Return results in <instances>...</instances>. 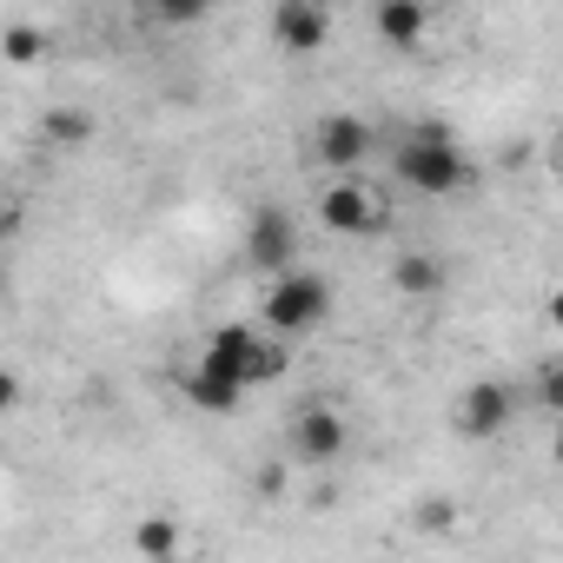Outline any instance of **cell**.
Returning a JSON list of instances; mask_svg holds the SVG:
<instances>
[{"label":"cell","mask_w":563,"mask_h":563,"mask_svg":"<svg viewBox=\"0 0 563 563\" xmlns=\"http://www.w3.org/2000/svg\"><path fill=\"white\" fill-rule=\"evenodd\" d=\"M199 372H212V378H219V385H232V391H252V385L286 378V345L265 339V332H258V325H245V319H232V325H219V332L206 339Z\"/></svg>","instance_id":"cell-1"},{"label":"cell","mask_w":563,"mask_h":563,"mask_svg":"<svg viewBox=\"0 0 563 563\" xmlns=\"http://www.w3.org/2000/svg\"><path fill=\"white\" fill-rule=\"evenodd\" d=\"M258 319H265V339H278V345L312 339V332L332 319V286H325L319 272L292 265V272H278L272 286H265V306H258Z\"/></svg>","instance_id":"cell-2"},{"label":"cell","mask_w":563,"mask_h":563,"mask_svg":"<svg viewBox=\"0 0 563 563\" xmlns=\"http://www.w3.org/2000/svg\"><path fill=\"white\" fill-rule=\"evenodd\" d=\"M398 179H405L411 192H424V199H451V192L471 179V159H464L457 133H444V126H418V133L398 140Z\"/></svg>","instance_id":"cell-3"},{"label":"cell","mask_w":563,"mask_h":563,"mask_svg":"<svg viewBox=\"0 0 563 563\" xmlns=\"http://www.w3.org/2000/svg\"><path fill=\"white\" fill-rule=\"evenodd\" d=\"M319 225L339 239H378L391 225V212H385V192H372L365 179H332L319 192Z\"/></svg>","instance_id":"cell-4"},{"label":"cell","mask_w":563,"mask_h":563,"mask_svg":"<svg viewBox=\"0 0 563 563\" xmlns=\"http://www.w3.org/2000/svg\"><path fill=\"white\" fill-rule=\"evenodd\" d=\"M245 272H258V278H278V272H292L299 265V219L286 212V206H258L252 219H245Z\"/></svg>","instance_id":"cell-5"},{"label":"cell","mask_w":563,"mask_h":563,"mask_svg":"<svg viewBox=\"0 0 563 563\" xmlns=\"http://www.w3.org/2000/svg\"><path fill=\"white\" fill-rule=\"evenodd\" d=\"M517 385L510 378H477L464 398H457V411H451V424H457V438H471V444H490V438H504L510 424H517Z\"/></svg>","instance_id":"cell-6"},{"label":"cell","mask_w":563,"mask_h":563,"mask_svg":"<svg viewBox=\"0 0 563 563\" xmlns=\"http://www.w3.org/2000/svg\"><path fill=\"white\" fill-rule=\"evenodd\" d=\"M312 153L332 179H358V166L372 159V126L358 113H325L319 133H312Z\"/></svg>","instance_id":"cell-7"},{"label":"cell","mask_w":563,"mask_h":563,"mask_svg":"<svg viewBox=\"0 0 563 563\" xmlns=\"http://www.w3.org/2000/svg\"><path fill=\"white\" fill-rule=\"evenodd\" d=\"M286 444H292V457H299V464H339V457H345V444H352V424H345V411H339V405H306V411L292 418Z\"/></svg>","instance_id":"cell-8"},{"label":"cell","mask_w":563,"mask_h":563,"mask_svg":"<svg viewBox=\"0 0 563 563\" xmlns=\"http://www.w3.org/2000/svg\"><path fill=\"white\" fill-rule=\"evenodd\" d=\"M272 41H278V54H319L332 41V14L319 0H278L272 8Z\"/></svg>","instance_id":"cell-9"},{"label":"cell","mask_w":563,"mask_h":563,"mask_svg":"<svg viewBox=\"0 0 563 563\" xmlns=\"http://www.w3.org/2000/svg\"><path fill=\"white\" fill-rule=\"evenodd\" d=\"M372 27H378L385 47L411 54V47L424 41V27H431V8H424V0H378V8H372Z\"/></svg>","instance_id":"cell-10"},{"label":"cell","mask_w":563,"mask_h":563,"mask_svg":"<svg viewBox=\"0 0 563 563\" xmlns=\"http://www.w3.org/2000/svg\"><path fill=\"white\" fill-rule=\"evenodd\" d=\"M179 398H186L192 411H212V418H232V411L245 405V391L219 385V378H212V372H199V365H186V372H179Z\"/></svg>","instance_id":"cell-11"},{"label":"cell","mask_w":563,"mask_h":563,"mask_svg":"<svg viewBox=\"0 0 563 563\" xmlns=\"http://www.w3.org/2000/svg\"><path fill=\"white\" fill-rule=\"evenodd\" d=\"M391 286H398L405 299H431V292L444 286V265H438L431 252H405V258L391 265Z\"/></svg>","instance_id":"cell-12"},{"label":"cell","mask_w":563,"mask_h":563,"mask_svg":"<svg viewBox=\"0 0 563 563\" xmlns=\"http://www.w3.org/2000/svg\"><path fill=\"white\" fill-rule=\"evenodd\" d=\"M133 550H140L146 563H173V556H179V523L159 517V510L140 517V523H133Z\"/></svg>","instance_id":"cell-13"},{"label":"cell","mask_w":563,"mask_h":563,"mask_svg":"<svg viewBox=\"0 0 563 563\" xmlns=\"http://www.w3.org/2000/svg\"><path fill=\"white\" fill-rule=\"evenodd\" d=\"M0 54H8L14 67H34V60H47V34L27 27V21H14L8 34H0Z\"/></svg>","instance_id":"cell-14"},{"label":"cell","mask_w":563,"mask_h":563,"mask_svg":"<svg viewBox=\"0 0 563 563\" xmlns=\"http://www.w3.org/2000/svg\"><path fill=\"white\" fill-rule=\"evenodd\" d=\"M411 523H418L424 537H451V530H457V497H424V504L411 510Z\"/></svg>","instance_id":"cell-15"},{"label":"cell","mask_w":563,"mask_h":563,"mask_svg":"<svg viewBox=\"0 0 563 563\" xmlns=\"http://www.w3.org/2000/svg\"><path fill=\"white\" fill-rule=\"evenodd\" d=\"M47 140H60V146H87V140H93V113H74V107L47 113Z\"/></svg>","instance_id":"cell-16"},{"label":"cell","mask_w":563,"mask_h":563,"mask_svg":"<svg viewBox=\"0 0 563 563\" xmlns=\"http://www.w3.org/2000/svg\"><path fill=\"white\" fill-rule=\"evenodd\" d=\"M537 405H543V411H563V365H556V358L537 365Z\"/></svg>","instance_id":"cell-17"},{"label":"cell","mask_w":563,"mask_h":563,"mask_svg":"<svg viewBox=\"0 0 563 563\" xmlns=\"http://www.w3.org/2000/svg\"><path fill=\"white\" fill-rule=\"evenodd\" d=\"M14 405H21V385H14V372H8V365H0V418H8Z\"/></svg>","instance_id":"cell-18"},{"label":"cell","mask_w":563,"mask_h":563,"mask_svg":"<svg viewBox=\"0 0 563 563\" xmlns=\"http://www.w3.org/2000/svg\"><path fill=\"white\" fill-rule=\"evenodd\" d=\"M0 292H8V272H0Z\"/></svg>","instance_id":"cell-19"},{"label":"cell","mask_w":563,"mask_h":563,"mask_svg":"<svg viewBox=\"0 0 563 563\" xmlns=\"http://www.w3.org/2000/svg\"><path fill=\"white\" fill-rule=\"evenodd\" d=\"M0 232H8V212H0Z\"/></svg>","instance_id":"cell-20"}]
</instances>
